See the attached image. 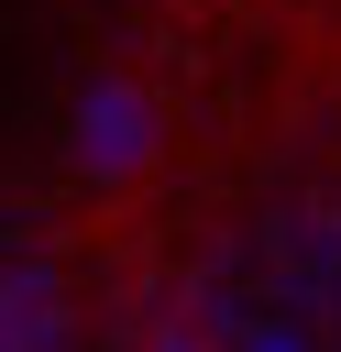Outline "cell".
I'll list each match as a JSON object with an SVG mask.
<instances>
[{"mask_svg": "<svg viewBox=\"0 0 341 352\" xmlns=\"http://www.w3.org/2000/svg\"><path fill=\"white\" fill-rule=\"evenodd\" d=\"M121 33L132 0H0V242H33L77 198Z\"/></svg>", "mask_w": 341, "mask_h": 352, "instance_id": "cell-1", "label": "cell"}]
</instances>
